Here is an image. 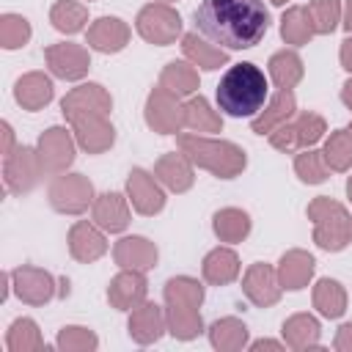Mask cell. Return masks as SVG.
<instances>
[{
	"mask_svg": "<svg viewBox=\"0 0 352 352\" xmlns=\"http://www.w3.org/2000/svg\"><path fill=\"white\" fill-rule=\"evenodd\" d=\"M192 22L204 38L223 50H250L264 38L270 11L264 0H201Z\"/></svg>",
	"mask_w": 352,
	"mask_h": 352,
	"instance_id": "obj_1",
	"label": "cell"
},
{
	"mask_svg": "<svg viewBox=\"0 0 352 352\" xmlns=\"http://www.w3.org/2000/svg\"><path fill=\"white\" fill-rule=\"evenodd\" d=\"M264 102H267V77L250 60L234 63L217 82V107L226 116L234 118L256 116L264 107Z\"/></svg>",
	"mask_w": 352,
	"mask_h": 352,
	"instance_id": "obj_2",
	"label": "cell"
},
{
	"mask_svg": "<svg viewBox=\"0 0 352 352\" xmlns=\"http://www.w3.org/2000/svg\"><path fill=\"white\" fill-rule=\"evenodd\" d=\"M204 286L201 280L190 275H176L165 283L162 297H165V319H168V333L179 341H192L204 333V319H201V302H204Z\"/></svg>",
	"mask_w": 352,
	"mask_h": 352,
	"instance_id": "obj_3",
	"label": "cell"
},
{
	"mask_svg": "<svg viewBox=\"0 0 352 352\" xmlns=\"http://www.w3.org/2000/svg\"><path fill=\"white\" fill-rule=\"evenodd\" d=\"M176 143H179V151H184L192 160V165L209 170L217 179H234L248 165L245 151L236 143H231V140H217V138H204V135L182 132L176 138Z\"/></svg>",
	"mask_w": 352,
	"mask_h": 352,
	"instance_id": "obj_4",
	"label": "cell"
},
{
	"mask_svg": "<svg viewBox=\"0 0 352 352\" xmlns=\"http://www.w3.org/2000/svg\"><path fill=\"white\" fill-rule=\"evenodd\" d=\"M305 214L308 220H314V242L322 250L338 253L352 242V214L341 201L316 195L308 204Z\"/></svg>",
	"mask_w": 352,
	"mask_h": 352,
	"instance_id": "obj_5",
	"label": "cell"
},
{
	"mask_svg": "<svg viewBox=\"0 0 352 352\" xmlns=\"http://www.w3.org/2000/svg\"><path fill=\"white\" fill-rule=\"evenodd\" d=\"M327 132V124L319 113H294L286 124L275 126L270 132V143L272 148L283 151V154H294V151H302V148H311L314 143L322 140V135Z\"/></svg>",
	"mask_w": 352,
	"mask_h": 352,
	"instance_id": "obj_6",
	"label": "cell"
},
{
	"mask_svg": "<svg viewBox=\"0 0 352 352\" xmlns=\"http://www.w3.org/2000/svg\"><path fill=\"white\" fill-rule=\"evenodd\" d=\"M135 28L148 44L168 47L182 36V16L170 3H148L138 11Z\"/></svg>",
	"mask_w": 352,
	"mask_h": 352,
	"instance_id": "obj_7",
	"label": "cell"
},
{
	"mask_svg": "<svg viewBox=\"0 0 352 352\" xmlns=\"http://www.w3.org/2000/svg\"><path fill=\"white\" fill-rule=\"evenodd\" d=\"M50 206L60 214H82L88 206H94V184L82 173H58L50 182Z\"/></svg>",
	"mask_w": 352,
	"mask_h": 352,
	"instance_id": "obj_8",
	"label": "cell"
},
{
	"mask_svg": "<svg viewBox=\"0 0 352 352\" xmlns=\"http://www.w3.org/2000/svg\"><path fill=\"white\" fill-rule=\"evenodd\" d=\"M41 176H44V165L33 146H19L8 157H3V182L6 190L14 195L30 192Z\"/></svg>",
	"mask_w": 352,
	"mask_h": 352,
	"instance_id": "obj_9",
	"label": "cell"
},
{
	"mask_svg": "<svg viewBox=\"0 0 352 352\" xmlns=\"http://www.w3.org/2000/svg\"><path fill=\"white\" fill-rule=\"evenodd\" d=\"M146 124L160 132V135H176L184 126V104L179 102L176 94H170L168 88L157 85L148 96H146V107H143Z\"/></svg>",
	"mask_w": 352,
	"mask_h": 352,
	"instance_id": "obj_10",
	"label": "cell"
},
{
	"mask_svg": "<svg viewBox=\"0 0 352 352\" xmlns=\"http://www.w3.org/2000/svg\"><path fill=\"white\" fill-rule=\"evenodd\" d=\"M11 289L25 305H47L52 297H58V280L33 264H22L11 270Z\"/></svg>",
	"mask_w": 352,
	"mask_h": 352,
	"instance_id": "obj_11",
	"label": "cell"
},
{
	"mask_svg": "<svg viewBox=\"0 0 352 352\" xmlns=\"http://www.w3.org/2000/svg\"><path fill=\"white\" fill-rule=\"evenodd\" d=\"M74 148H77V140H74V132H69L66 126H50L38 135V143H36V151L41 157V165H44V173H63L72 162H74Z\"/></svg>",
	"mask_w": 352,
	"mask_h": 352,
	"instance_id": "obj_12",
	"label": "cell"
},
{
	"mask_svg": "<svg viewBox=\"0 0 352 352\" xmlns=\"http://www.w3.org/2000/svg\"><path fill=\"white\" fill-rule=\"evenodd\" d=\"M126 198L138 214H160L165 209V190L160 187V179L143 168H132L126 176Z\"/></svg>",
	"mask_w": 352,
	"mask_h": 352,
	"instance_id": "obj_13",
	"label": "cell"
},
{
	"mask_svg": "<svg viewBox=\"0 0 352 352\" xmlns=\"http://www.w3.org/2000/svg\"><path fill=\"white\" fill-rule=\"evenodd\" d=\"M69 124H72L77 146L88 154H102L116 143V129H113L110 118L102 116V113L74 116V118H69Z\"/></svg>",
	"mask_w": 352,
	"mask_h": 352,
	"instance_id": "obj_14",
	"label": "cell"
},
{
	"mask_svg": "<svg viewBox=\"0 0 352 352\" xmlns=\"http://www.w3.org/2000/svg\"><path fill=\"white\" fill-rule=\"evenodd\" d=\"M47 66L55 77L60 80H82L91 69V55L82 44H72V41H60V44H50L44 50Z\"/></svg>",
	"mask_w": 352,
	"mask_h": 352,
	"instance_id": "obj_15",
	"label": "cell"
},
{
	"mask_svg": "<svg viewBox=\"0 0 352 352\" xmlns=\"http://www.w3.org/2000/svg\"><path fill=\"white\" fill-rule=\"evenodd\" d=\"M110 110H113V96L99 82H82L60 99V113L66 116V121L74 116H85V113L110 116Z\"/></svg>",
	"mask_w": 352,
	"mask_h": 352,
	"instance_id": "obj_16",
	"label": "cell"
},
{
	"mask_svg": "<svg viewBox=\"0 0 352 352\" xmlns=\"http://www.w3.org/2000/svg\"><path fill=\"white\" fill-rule=\"evenodd\" d=\"M242 292L245 297L256 305V308H270L280 300V280H278V272L264 264V261H256L245 270V278H242Z\"/></svg>",
	"mask_w": 352,
	"mask_h": 352,
	"instance_id": "obj_17",
	"label": "cell"
},
{
	"mask_svg": "<svg viewBox=\"0 0 352 352\" xmlns=\"http://www.w3.org/2000/svg\"><path fill=\"white\" fill-rule=\"evenodd\" d=\"M126 330H129V338H132L135 344H140V346L157 344V341L162 338V333L168 330L165 311H162L157 302L143 300L138 308H132V311H129Z\"/></svg>",
	"mask_w": 352,
	"mask_h": 352,
	"instance_id": "obj_18",
	"label": "cell"
},
{
	"mask_svg": "<svg viewBox=\"0 0 352 352\" xmlns=\"http://www.w3.org/2000/svg\"><path fill=\"white\" fill-rule=\"evenodd\" d=\"M85 44L96 52H104V55L121 52L129 44V25L118 16H99L88 25Z\"/></svg>",
	"mask_w": 352,
	"mask_h": 352,
	"instance_id": "obj_19",
	"label": "cell"
},
{
	"mask_svg": "<svg viewBox=\"0 0 352 352\" xmlns=\"http://www.w3.org/2000/svg\"><path fill=\"white\" fill-rule=\"evenodd\" d=\"M69 253H72V258L80 261V264H91V261L102 258V256L107 253L104 231H102L96 223L77 220V223L69 228Z\"/></svg>",
	"mask_w": 352,
	"mask_h": 352,
	"instance_id": "obj_20",
	"label": "cell"
},
{
	"mask_svg": "<svg viewBox=\"0 0 352 352\" xmlns=\"http://www.w3.org/2000/svg\"><path fill=\"white\" fill-rule=\"evenodd\" d=\"M148 280L140 270H121L110 283H107V300L118 311H132L146 300Z\"/></svg>",
	"mask_w": 352,
	"mask_h": 352,
	"instance_id": "obj_21",
	"label": "cell"
},
{
	"mask_svg": "<svg viewBox=\"0 0 352 352\" xmlns=\"http://www.w3.org/2000/svg\"><path fill=\"white\" fill-rule=\"evenodd\" d=\"M160 258V250L151 239L146 236H124L113 245V261L121 267V270H151Z\"/></svg>",
	"mask_w": 352,
	"mask_h": 352,
	"instance_id": "obj_22",
	"label": "cell"
},
{
	"mask_svg": "<svg viewBox=\"0 0 352 352\" xmlns=\"http://www.w3.org/2000/svg\"><path fill=\"white\" fill-rule=\"evenodd\" d=\"M294 113H297V99H294L292 88H278V94L270 96L267 104L253 116L250 129H253L256 135H270L275 126L286 124Z\"/></svg>",
	"mask_w": 352,
	"mask_h": 352,
	"instance_id": "obj_23",
	"label": "cell"
},
{
	"mask_svg": "<svg viewBox=\"0 0 352 352\" xmlns=\"http://www.w3.org/2000/svg\"><path fill=\"white\" fill-rule=\"evenodd\" d=\"M154 176L160 179L162 187H168L170 192H187L195 182V170H192V160L184 151H170L162 154L154 162Z\"/></svg>",
	"mask_w": 352,
	"mask_h": 352,
	"instance_id": "obj_24",
	"label": "cell"
},
{
	"mask_svg": "<svg viewBox=\"0 0 352 352\" xmlns=\"http://www.w3.org/2000/svg\"><path fill=\"white\" fill-rule=\"evenodd\" d=\"M314 270H316V258H314L308 250H300V248L286 250V253L280 256L278 267H275L280 286L289 289V292L305 289V286L311 283V278H314Z\"/></svg>",
	"mask_w": 352,
	"mask_h": 352,
	"instance_id": "obj_25",
	"label": "cell"
},
{
	"mask_svg": "<svg viewBox=\"0 0 352 352\" xmlns=\"http://www.w3.org/2000/svg\"><path fill=\"white\" fill-rule=\"evenodd\" d=\"M94 223L107 234H121L129 226V204L121 192H102L91 206Z\"/></svg>",
	"mask_w": 352,
	"mask_h": 352,
	"instance_id": "obj_26",
	"label": "cell"
},
{
	"mask_svg": "<svg viewBox=\"0 0 352 352\" xmlns=\"http://www.w3.org/2000/svg\"><path fill=\"white\" fill-rule=\"evenodd\" d=\"M52 94H55L52 80H50L44 72H28V74H22V77L16 80V85H14V99H16V104H19L22 110H30V113L47 107V104L52 102Z\"/></svg>",
	"mask_w": 352,
	"mask_h": 352,
	"instance_id": "obj_27",
	"label": "cell"
},
{
	"mask_svg": "<svg viewBox=\"0 0 352 352\" xmlns=\"http://www.w3.org/2000/svg\"><path fill=\"white\" fill-rule=\"evenodd\" d=\"M280 336L283 344L289 349L305 352V349H319V336H322V324L316 316L311 314H294L280 324Z\"/></svg>",
	"mask_w": 352,
	"mask_h": 352,
	"instance_id": "obj_28",
	"label": "cell"
},
{
	"mask_svg": "<svg viewBox=\"0 0 352 352\" xmlns=\"http://www.w3.org/2000/svg\"><path fill=\"white\" fill-rule=\"evenodd\" d=\"M182 52H184V58H187L192 66L206 69V72H214V69H220V66L228 63V52H226L223 47L209 44V38L198 36V30L182 36Z\"/></svg>",
	"mask_w": 352,
	"mask_h": 352,
	"instance_id": "obj_29",
	"label": "cell"
},
{
	"mask_svg": "<svg viewBox=\"0 0 352 352\" xmlns=\"http://www.w3.org/2000/svg\"><path fill=\"white\" fill-rule=\"evenodd\" d=\"M201 275L212 286H226L239 278V256L231 248H214L201 261Z\"/></svg>",
	"mask_w": 352,
	"mask_h": 352,
	"instance_id": "obj_30",
	"label": "cell"
},
{
	"mask_svg": "<svg viewBox=\"0 0 352 352\" xmlns=\"http://www.w3.org/2000/svg\"><path fill=\"white\" fill-rule=\"evenodd\" d=\"M311 300H314V308H316L324 319H338V316H344V311H346V289H344L338 280H333V278L316 280Z\"/></svg>",
	"mask_w": 352,
	"mask_h": 352,
	"instance_id": "obj_31",
	"label": "cell"
},
{
	"mask_svg": "<svg viewBox=\"0 0 352 352\" xmlns=\"http://www.w3.org/2000/svg\"><path fill=\"white\" fill-rule=\"evenodd\" d=\"M209 341L220 352H239L242 346H248V327L236 316H223V319L212 322Z\"/></svg>",
	"mask_w": 352,
	"mask_h": 352,
	"instance_id": "obj_32",
	"label": "cell"
},
{
	"mask_svg": "<svg viewBox=\"0 0 352 352\" xmlns=\"http://www.w3.org/2000/svg\"><path fill=\"white\" fill-rule=\"evenodd\" d=\"M160 85L176 96H192L198 91V69L190 60H170L160 72Z\"/></svg>",
	"mask_w": 352,
	"mask_h": 352,
	"instance_id": "obj_33",
	"label": "cell"
},
{
	"mask_svg": "<svg viewBox=\"0 0 352 352\" xmlns=\"http://www.w3.org/2000/svg\"><path fill=\"white\" fill-rule=\"evenodd\" d=\"M280 36L292 47H302V44H308L316 36L314 22H311V14H308V6H292L280 16Z\"/></svg>",
	"mask_w": 352,
	"mask_h": 352,
	"instance_id": "obj_34",
	"label": "cell"
},
{
	"mask_svg": "<svg viewBox=\"0 0 352 352\" xmlns=\"http://www.w3.org/2000/svg\"><path fill=\"white\" fill-rule=\"evenodd\" d=\"M212 228L220 242H242L250 234V214L236 206H226V209L214 212Z\"/></svg>",
	"mask_w": 352,
	"mask_h": 352,
	"instance_id": "obj_35",
	"label": "cell"
},
{
	"mask_svg": "<svg viewBox=\"0 0 352 352\" xmlns=\"http://www.w3.org/2000/svg\"><path fill=\"white\" fill-rule=\"evenodd\" d=\"M270 80L275 82V88H294L302 80V58L294 50H280L270 58Z\"/></svg>",
	"mask_w": 352,
	"mask_h": 352,
	"instance_id": "obj_36",
	"label": "cell"
},
{
	"mask_svg": "<svg viewBox=\"0 0 352 352\" xmlns=\"http://www.w3.org/2000/svg\"><path fill=\"white\" fill-rule=\"evenodd\" d=\"M184 126H190L192 132H220L223 129V118L198 94V96H190L184 102Z\"/></svg>",
	"mask_w": 352,
	"mask_h": 352,
	"instance_id": "obj_37",
	"label": "cell"
},
{
	"mask_svg": "<svg viewBox=\"0 0 352 352\" xmlns=\"http://www.w3.org/2000/svg\"><path fill=\"white\" fill-rule=\"evenodd\" d=\"M6 346H8V352H41L44 338H41L38 324L28 316L14 319L8 333H6Z\"/></svg>",
	"mask_w": 352,
	"mask_h": 352,
	"instance_id": "obj_38",
	"label": "cell"
},
{
	"mask_svg": "<svg viewBox=\"0 0 352 352\" xmlns=\"http://www.w3.org/2000/svg\"><path fill=\"white\" fill-rule=\"evenodd\" d=\"M50 22L60 33H80L88 22V8L77 0H55L50 8Z\"/></svg>",
	"mask_w": 352,
	"mask_h": 352,
	"instance_id": "obj_39",
	"label": "cell"
},
{
	"mask_svg": "<svg viewBox=\"0 0 352 352\" xmlns=\"http://www.w3.org/2000/svg\"><path fill=\"white\" fill-rule=\"evenodd\" d=\"M294 173H297L300 182H305V184H322V182H327V176H330V168H327L322 151H316V148H302V151H297V157H294Z\"/></svg>",
	"mask_w": 352,
	"mask_h": 352,
	"instance_id": "obj_40",
	"label": "cell"
},
{
	"mask_svg": "<svg viewBox=\"0 0 352 352\" xmlns=\"http://www.w3.org/2000/svg\"><path fill=\"white\" fill-rule=\"evenodd\" d=\"M322 154H324V162H327L330 170H338V173L349 170L352 168V140H349L346 129L330 132V138L324 140Z\"/></svg>",
	"mask_w": 352,
	"mask_h": 352,
	"instance_id": "obj_41",
	"label": "cell"
},
{
	"mask_svg": "<svg viewBox=\"0 0 352 352\" xmlns=\"http://www.w3.org/2000/svg\"><path fill=\"white\" fill-rule=\"evenodd\" d=\"M55 346L60 352H94L99 346V338L91 327H82V324H66L58 330V338H55Z\"/></svg>",
	"mask_w": 352,
	"mask_h": 352,
	"instance_id": "obj_42",
	"label": "cell"
},
{
	"mask_svg": "<svg viewBox=\"0 0 352 352\" xmlns=\"http://www.w3.org/2000/svg\"><path fill=\"white\" fill-rule=\"evenodd\" d=\"M30 41V22L22 14H3L0 16V44L6 50H19Z\"/></svg>",
	"mask_w": 352,
	"mask_h": 352,
	"instance_id": "obj_43",
	"label": "cell"
},
{
	"mask_svg": "<svg viewBox=\"0 0 352 352\" xmlns=\"http://www.w3.org/2000/svg\"><path fill=\"white\" fill-rule=\"evenodd\" d=\"M308 14L314 22V30L319 36H327L341 22V0H314L308 3Z\"/></svg>",
	"mask_w": 352,
	"mask_h": 352,
	"instance_id": "obj_44",
	"label": "cell"
},
{
	"mask_svg": "<svg viewBox=\"0 0 352 352\" xmlns=\"http://www.w3.org/2000/svg\"><path fill=\"white\" fill-rule=\"evenodd\" d=\"M333 346H336L338 352H352V322H346V324L338 327Z\"/></svg>",
	"mask_w": 352,
	"mask_h": 352,
	"instance_id": "obj_45",
	"label": "cell"
},
{
	"mask_svg": "<svg viewBox=\"0 0 352 352\" xmlns=\"http://www.w3.org/2000/svg\"><path fill=\"white\" fill-rule=\"evenodd\" d=\"M261 349H270V352H280L283 344L280 341H272V338H258L250 344V352H261Z\"/></svg>",
	"mask_w": 352,
	"mask_h": 352,
	"instance_id": "obj_46",
	"label": "cell"
},
{
	"mask_svg": "<svg viewBox=\"0 0 352 352\" xmlns=\"http://www.w3.org/2000/svg\"><path fill=\"white\" fill-rule=\"evenodd\" d=\"M338 60H341V66H344L346 72H352V38L341 41V50H338Z\"/></svg>",
	"mask_w": 352,
	"mask_h": 352,
	"instance_id": "obj_47",
	"label": "cell"
},
{
	"mask_svg": "<svg viewBox=\"0 0 352 352\" xmlns=\"http://www.w3.org/2000/svg\"><path fill=\"white\" fill-rule=\"evenodd\" d=\"M14 151V129L8 121H3V157H8Z\"/></svg>",
	"mask_w": 352,
	"mask_h": 352,
	"instance_id": "obj_48",
	"label": "cell"
},
{
	"mask_svg": "<svg viewBox=\"0 0 352 352\" xmlns=\"http://www.w3.org/2000/svg\"><path fill=\"white\" fill-rule=\"evenodd\" d=\"M341 102H344V104L352 110V77H349V80L341 85Z\"/></svg>",
	"mask_w": 352,
	"mask_h": 352,
	"instance_id": "obj_49",
	"label": "cell"
},
{
	"mask_svg": "<svg viewBox=\"0 0 352 352\" xmlns=\"http://www.w3.org/2000/svg\"><path fill=\"white\" fill-rule=\"evenodd\" d=\"M341 25L352 33V0H346V6H344V22Z\"/></svg>",
	"mask_w": 352,
	"mask_h": 352,
	"instance_id": "obj_50",
	"label": "cell"
},
{
	"mask_svg": "<svg viewBox=\"0 0 352 352\" xmlns=\"http://www.w3.org/2000/svg\"><path fill=\"white\" fill-rule=\"evenodd\" d=\"M66 294H69V280L58 278V297H66Z\"/></svg>",
	"mask_w": 352,
	"mask_h": 352,
	"instance_id": "obj_51",
	"label": "cell"
},
{
	"mask_svg": "<svg viewBox=\"0 0 352 352\" xmlns=\"http://www.w3.org/2000/svg\"><path fill=\"white\" fill-rule=\"evenodd\" d=\"M346 195H349V201H352V176H349V182H346Z\"/></svg>",
	"mask_w": 352,
	"mask_h": 352,
	"instance_id": "obj_52",
	"label": "cell"
},
{
	"mask_svg": "<svg viewBox=\"0 0 352 352\" xmlns=\"http://www.w3.org/2000/svg\"><path fill=\"white\" fill-rule=\"evenodd\" d=\"M270 3H272V6H283L286 0H270Z\"/></svg>",
	"mask_w": 352,
	"mask_h": 352,
	"instance_id": "obj_53",
	"label": "cell"
},
{
	"mask_svg": "<svg viewBox=\"0 0 352 352\" xmlns=\"http://www.w3.org/2000/svg\"><path fill=\"white\" fill-rule=\"evenodd\" d=\"M346 135H349V140H352V124H349V126H346Z\"/></svg>",
	"mask_w": 352,
	"mask_h": 352,
	"instance_id": "obj_54",
	"label": "cell"
},
{
	"mask_svg": "<svg viewBox=\"0 0 352 352\" xmlns=\"http://www.w3.org/2000/svg\"><path fill=\"white\" fill-rule=\"evenodd\" d=\"M157 3H170V0H157Z\"/></svg>",
	"mask_w": 352,
	"mask_h": 352,
	"instance_id": "obj_55",
	"label": "cell"
}]
</instances>
